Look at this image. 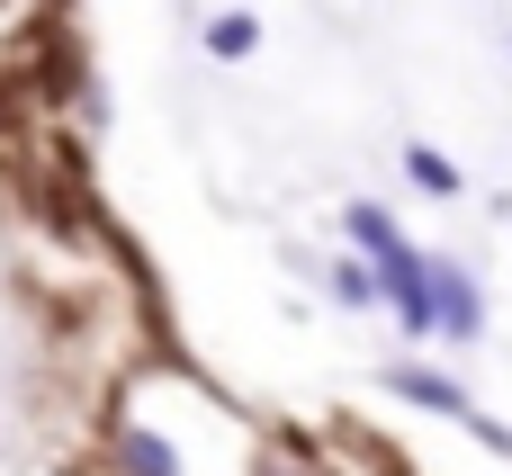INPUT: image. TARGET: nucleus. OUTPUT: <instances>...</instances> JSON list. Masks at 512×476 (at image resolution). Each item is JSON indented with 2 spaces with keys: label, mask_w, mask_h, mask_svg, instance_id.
Segmentation results:
<instances>
[{
  "label": "nucleus",
  "mask_w": 512,
  "mask_h": 476,
  "mask_svg": "<svg viewBox=\"0 0 512 476\" xmlns=\"http://www.w3.org/2000/svg\"><path fill=\"white\" fill-rule=\"evenodd\" d=\"M405 180H414L423 198H441V207H450V198L468 189V171H459V162H450L441 144H405Z\"/></svg>",
  "instance_id": "nucleus-7"
},
{
  "label": "nucleus",
  "mask_w": 512,
  "mask_h": 476,
  "mask_svg": "<svg viewBox=\"0 0 512 476\" xmlns=\"http://www.w3.org/2000/svg\"><path fill=\"white\" fill-rule=\"evenodd\" d=\"M297 270H306V279H324V297H333L342 315H369V306H387V288H378V270H369V252H333V261H315V252H297Z\"/></svg>",
  "instance_id": "nucleus-3"
},
{
  "label": "nucleus",
  "mask_w": 512,
  "mask_h": 476,
  "mask_svg": "<svg viewBox=\"0 0 512 476\" xmlns=\"http://www.w3.org/2000/svg\"><path fill=\"white\" fill-rule=\"evenodd\" d=\"M108 476H189V468H180V441H171V432L126 423V432L108 441Z\"/></svg>",
  "instance_id": "nucleus-4"
},
{
  "label": "nucleus",
  "mask_w": 512,
  "mask_h": 476,
  "mask_svg": "<svg viewBox=\"0 0 512 476\" xmlns=\"http://www.w3.org/2000/svg\"><path fill=\"white\" fill-rule=\"evenodd\" d=\"M432 342H450V351H477L486 342V288L450 252H432Z\"/></svg>",
  "instance_id": "nucleus-1"
},
{
  "label": "nucleus",
  "mask_w": 512,
  "mask_h": 476,
  "mask_svg": "<svg viewBox=\"0 0 512 476\" xmlns=\"http://www.w3.org/2000/svg\"><path fill=\"white\" fill-rule=\"evenodd\" d=\"M342 234H351V252H369V261H387V252L405 243V225H396L387 198H351V207H342Z\"/></svg>",
  "instance_id": "nucleus-6"
},
{
  "label": "nucleus",
  "mask_w": 512,
  "mask_h": 476,
  "mask_svg": "<svg viewBox=\"0 0 512 476\" xmlns=\"http://www.w3.org/2000/svg\"><path fill=\"white\" fill-rule=\"evenodd\" d=\"M198 54L207 63H252L261 54V18L252 9H207L198 18Z\"/></svg>",
  "instance_id": "nucleus-5"
},
{
  "label": "nucleus",
  "mask_w": 512,
  "mask_h": 476,
  "mask_svg": "<svg viewBox=\"0 0 512 476\" xmlns=\"http://www.w3.org/2000/svg\"><path fill=\"white\" fill-rule=\"evenodd\" d=\"M378 387H387V396H405L414 414H441V423H468V414H477V396H468L450 369H432V360H396Z\"/></svg>",
  "instance_id": "nucleus-2"
},
{
  "label": "nucleus",
  "mask_w": 512,
  "mask_h": 476,
  "mask_svg": "<svg viewBox=\"0 0 512 476\" xmlns=\"http://www.w3.org/2000/svg\"><path fill=\"white\" fill-rule=\"evenodd\" d=\"M459 432H468V441H477V450H495V459H512V423H495V414H486V405H477V414H468V423H459Z\"/></svg>",
  "instance_id": "nucleus-8"
}]
</instances>
